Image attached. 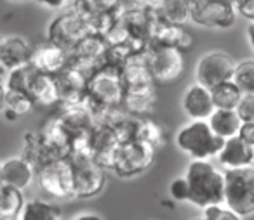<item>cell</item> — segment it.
<instances>
[{
  "instance_id": "obj_1",
  "label": "cell",
  "mask_w": 254,
  "mask_h": 220,
  "mask_svg": "<svg viewBox=\"0 0 254 220\" xmlns=\"http://www.w3.org/2000/svg\"><path fill=\"white\" fill-rule=\"evenodd\" d=\"M188 187V203L200 210L223 205L225 177L216 165L207 160H191L185 172Z\"/></svg>"
},
{
  "instance_id": "obj_2",
  "label": "cell",
  "mask_w": 254,
  "mask_h": 220,
  "mask_svg": "<svg viewBox=\"0 0 254 220\" xmlns=\"http://www.w3.org/2000/svg\"><path fill=\"white\" fill-rule=\"evenodd\" d=\"M223 206L239 217H249L254 212V168L225 170Z\"/></svg>"
},
{
  "instance_id": "obj_3",
  "label": "cell",
  "mask_w": 254,
  "mask_h": 220,
  "mask_svg": "<svg viewBox=\"0 0 254 220\" xmlns=\"http://www.w3.org/2000/svg\"><path fill=\"white\" fill-rule=\"evenodd\" d=\"M225 140L219 139L209 129L207 122H193L183 125L176 133V146L191 160H211L216 158Z\"/></svg>"
},
{
  "instance_id": "obj_4",
  "label": "cell",
  "mask_w": 254,
  "mask_h": 220,
  "mask_svg": "<svg viewBox=\"0 0 254 220\" xmlns=\"http://www.w3.org/2000/svg\"><path fill=\"white\" fill-rule=\"evenodd\" d=\"M124 87L119 70L101 66L87 77V102L91 108H120L124 99Z\"/></svg>"
},
{
  "instance_id": "obj_5",
  "label": "cell",
  "mask_w": 254,
  "mask_h": 220,
  "mask_svg": "<svg viewBox=\"0 0 254 220\" xmlns=\"http://www.w3.org/2000/svg\"><path fill=\"white\" fill-rule=\"evenodd\" d=\"M87 35H92L89 18L77 12L73 7H68L56 16L47 28V42L66 52H70Z\"/></svg>"
},
{
  "instance_id": "obj_6",
  "label": "cell",
  "mask_w": 254,
  "mask_h": 220,
  "mask_svg": "<svg viewBox=\"0 0 254 220\" xmlns=\"http://www.w3.org/2000/svg\"><path fill=\"white\" fill-rule=\"evenodd\" d=\"M145 59L153 84H176L187 70L185 54L171 47H146Z\"/></svg>"
},
{
  "instance_id": "obj_7",
  "label": "cell",
  "mask_w": 254,
  "mask_h": 220,
  "mask_svg": "<svg viewBox=\"0 0 254 220\" xmlns=\"http://www.w3.org/2000/svg\"><path fill=\"white\" fill-rule=\"evenodd\" d=\"M35 180L40 192L53 199L73 198V182H71V167L68 158L53 160L35 168Z\"/></svg>"
},
{
  "instance_id": "obj_8",
  "label": "cell",
  "mask_w": 254,
  "mask_h": 220,
  "mask_svg": "<svg viewBox=\"0 0 254 220\" xmlns=\"http://www.w3.org/2000/svg\"><path fill=\"white\" fill-rule=\"evenodd\" d=\"M71 167V182H73V198L87 199L94 198L105 189L106 174L92 158L70 154L68 156Z\"/></svg>"
},
{
  "instance_id": "obj_9",
  "label": "cell",
  "mask_w": 254,
  "mask_h": 220,
  "mask_svg": "<svg viewBox=\"0 0 254 220\" xmlns=\"http://www.w3.org/2000/svg\"><path fill=\"white\" fill-rule=\"evenodd\" d=\"M190 19L204 28H232L237 21L233 0H190Z\"/></svg>"
},
{
  "instance_id": "obj_10",
  "label": "cell",
  "mask_w": 254,
  "mask_h": 220,
  "mask_svg": "<svg viewBox=\"0 0 254 220\" xmlns=\"http://www.w3.org/2000/svg\"><path fill=\"white\" fill-rule=\"evenodd\" d=\"M157 151L141 140H131L119 146L113 168L119 177L131 178L152 167Z\"/></svg>"
},
{
  "instance_id": "obj_11",
  "label": "cell",
  "mask_w": 254,
  "mask_h": 220,
  "mask_svg": "<svg viewBox=\"0 0 254 220\" xmlns=\"http://www.w3.org/2000/svg\"><path fill=\"white\" fill-rule=\"evenodd\" d=\"M235 61L223 50H211L198 59L195 66L197 84L205 88H214L225 82H232Z\"/></svg>"
},
{
  "instance_id": "obj_12",
  "label": "cell",
  "mask_w": 254,
  "mask_h": 220,
  "mask_svg": "<svg viewBox=\"0 0 254 220\" xmlns=\"http://www.w3.org/2000/svg\"><path fill=\"white\" fill-rule=\"evenodd\" d=\"M58 88V106H66V104H78L87 99L85 88H87V75L82 73L80 70L66 64L64 70L54 77Z\"/></svg>"
},
{
  "instance_id": "obj_13",
  "label": "cell",
  "mask_w": 254,
  "mask_h": 220,
  "mask_svg": "<svg viewBox=\"0 0 254 220\" xmlns=\"http://www.w3.org/2000/svg\"><path fill=\"white\" fill-rule=\"evenodd\" d=\"M35 180V167L23 156H14L0 163V184L25 191Z\"/></svg>"
},
{
  "instance_id": "obj_14",
  "label": "cell",
  "mask_w": 254,
  "mask_h": 220,
  "mask_svg": "<svg viewBox=\"0 0 254 220\" xmlns=\"http://www.w3.org/2000/svg\"><path fill=\"white\" fill-rule=\"evenodd\" d=\"M191 44H193V37L183 26L162 23L157 18L148 47H171V49H178L185 54L191 47Z\"/></svg>"
},
{
  "instance_id": "obj_15",
  "label": "cell",
  "mask_w": 254,
  "mask_h": 220,
  "mask_svg": "<svg viewBox=\"0 0 254 220\" xmlns=\"http://www.w3.org/2000/svg\"><path fill=\"white\" fill-rule=\"evenodd\" d=\"M33 47L23 37H4L0 42V68L9 73L18 68L28 66Z\"/></svg>"
},
{
  "instance_id": "obj_16",
  "label": "cell",
  "mask_w": 254,
  "mask_h": 220,
  "mask_svg": "<svg viewBox=\"0 0 254 220\" xmlns=\"http://www.w3.org/2000/svg\"><path fill=\"white\" fill-rule=\"evenodd\" d=\"M218 161L225 170L247 168L254 163V146L244 142L239 135L226 139L218 153Z\"/></svg>"
},
{
  "instance_id": "obj_17",
  "label": "cell",
  "mask_w": 254,
  "mask_h": 220,
  "mask_svg": "<svg viewBox=\"0 0 254 220\" xmlns=\"http://www.w3.org/2000/svg\"><path fill=\"white\" fill-rule=\"evenodd\" d=\"M68 59H70V57H68L66 50H63V49H60V47L53 45V44L46 42L32 50L30 64H32L37 71H40V73L56 77L61 70L66 68Z\"/></svg>"
},
{
  "instance_id": "obj_18",
  "label": "cell",
  "mask_w": 254,
  "mask_h": 220,
  "mask_svg": "<svg viewBox=\"0 0 254 220\" xmlns=\"http://www.w3.org/2000/svg\"><path fill=\"white\" fill-rule=\"evenodd\" d=\"M183 109L193 122H207V118L214 111L211 90L198 84H193L183 94Z\"/></svg>"
},
{
  "instance_id": "obj_19",
  "label": "cell",
  "mask_w": 254,
  "mask_h": 220,
  "mask_svg": "<svg viewBox=\"0 0 254 220\" xmlns=\"http://www.w3.org/2000/svg\"><path fill=\"white\" fill-rule=\"evenodd\" d=\"M155 85H148V87L139 88H127L124 92L122 106L120 108H124L127 115H132L134 118H143L145 115H150L155 109Z\"/></svg>"
},
{
  "instance_id": "obj_20",
  "label": "cell",
  "mask_w": 254,
  "mask_h": 220,
  "mask_svg": "<svg viewBox=\"0 0 254 220\" xmlns=\"http://www.w3.org/2000/svg\"><path fill=\"white\" fill-rule=\"evenodd\" d=\"M28 95L33 101V104L40 106V108H53L58 106L60 99H58V88L56 80L53 75L40 73V71H33L32 80L28 85Z\"/></svg>"
},
{
  "instance_id": "obj_21",
  "label": "cell",
  "mask_w": 254,
  "mask_h": 220,
  "mask_svg": "<svg viewBox=\"0 0 254 220\" xmlns=\"http://www.w3.org/2000/svg\"><path fill=\"white\" fill-rule=\"evenodd\" d=\"M120 80H122L124 87L127 88H139V87H148V85H155L152 80V75L146 66L145 52L134 54L127 59V63L119 70Z\"/></svg>"
},
{
  "instance_id": "obj_22",
  "label": "cell",
  "mask_w": 254,
  "mask_h": 220,
  "mask_svg": "<svg viewBox=\"0 0 254 220\" xmlns=\"http://www.w3.org/2000/svg\"><path fill=\"white\" fill-rule=\"evenodd\" d=\"M207 125L212 130L214 135L226 140L239 135V130L242 127V122L237 116L235 109H214L212 115L207 118Z\"/></svg>"
},
{
  "instance_id": "obj_23",
  "label": "cell",
  "mask_w": 254,
  "mask_h": 220,
  "mask_svg": "<svg viewBox=\"0 0 254 220\" xmlns=\"http://www.w3.org/2000/svg\"><path fill=\"white\" fill-rule=\"evenodd\" d=\"M19 220H61L60 206L46 201V199H30L25 201L21 208V213L18 217Z\"/></svg>"
},
{
  "instance_id": "obj_24",
  "label": "cell",
  "mask_w": 254,
  "mask_h": 220,
  "mask_svg": "<svg viewBox=\"0 0 254 220\" xmlns=\"http://www.w3.org/2000/svg\"><path fill=\"white\" fill-rule=\"evenodd\" d=\"M23 205H25V198L21 191L0 184V220L18 219Z\"/></svg>"
},
{
  "instance_id": "obj_25",
  "label": "cell",
  "mask_w": 254,
  "mask_h": 220,
  "mask_svg": "<svg viewBox=\"0 0 254 220\" xmlns=\"http://www.w3.org/2000/svg\"><path fill=\"white\" fill-rule=\"evenodd\" d=\"M138 140L148 144L155 151L166 146L167 142V132L162 123L155 122L150 118H139V130H138Z\"/></svg>"
},
{
  "instance_id": "obj_26",
  "label": "cell",
  "mask_w": 254,
  "mask_h": 220,
  "mask_svg": "<svg viewBox=\"0 0 254 220\" xmlns=\"http://www.w3.org/2000/svg\"><path fill=\"white\" fill-rule=\"evenodd\" d=\"M157 18L162 23L183 26L190 19V0H166L164 7L157 12Z\"/></svg>"
},
{
  "instance_id": "obj_27",
  "label": "cell",
  "mask_w": 254,
  "mask_h": 220,
  "mask_svg": "<svg viewBox=\"0 0 254 220\" xmlns=\"http://www.w3.org/2000/svg\"><path fill=\"white\" fill-rule=\"evenodd\" d=\"M122 0H73L71 7L87 18L113 14L120 7Z\"/></svg>"
},
{
  "instance_id": "obj_28",
  "label": "cell",
  "mask_w": 254,
  "mask_h": 220,
  "mask_svg": "<svg viewBox=\"0 0 254 220\" xmlns=\"http://www.w3.org/2000/svg\"><path fill=\"white\" fill-rule=\"evenodd\" d=\"M244 92L233 82H225L218 87L211 88V97L214 109H235Z\"/></svg>"
},
{
  "instance_id": "obj_29",
  "label": "cell",
  "mask_w": 254,
  "mask_h": 220,
  "mask_svg": "<svg viewBox=\"0 0 254 220\" xmlns=\"http://www.w3.org/2000/svg\"><path fill=\"white\" fill-rule=\"evenodd\" d=\"M33 108H35V104H33V101L30 99L28 94L19 90H9V88L5 90L4 111H9L16 118H19V116L28 115Z\"/></svg>"
},
{
  "instance_id": "obj_30",
  "label": "cell",
  "mask_w": 254,
  "mask_h": 220,
  "mask_svg": "<svg viewBox=\"0 0 254 220\" xmlns=\"http://www.w3.org/2000/svg\"><path fill=\"white\" fill-rule=\"evenodd\" d=\"M232 82L244 94H254V61L246 59L235 63Z\"/></svg>"
},
{
  "instance_id": "obj_31",
  "label": "cell",
  "mask_w": 254,
  "mask_h": 220,
  "mask_svg": "<svg viewBox=\"0 0 254 220\" xmlns=\"http://www.w3.org/2000/svg\"><path fill=\"white\" fill-rule=\"evenodd\" d=\"M242 123H254V94H244L235 108Z\"/></svg>"
},
{
  "instance_id": "obj_32",
  "label": "cell",
  "mask_w": 254,
  "mask_h": 220,
  "mask_svg": "<svg viewBox=\"0 0 254 220\" xmlns=\"http://www.w3.org/2000/svg\"><path fill=\"white\" fill-rule=\"evenodd\" d=\"M202 220H244L242 217L235 215L233 212H230L226 206H209V208L202 210Z\"/></svg>"
},
{
  "instance_id": "obj_33",
  "label": "cell",
  "mask_w": 254,
  "mask_h": 220,
  "mask_svg": "<svg viewBox=\"0 0 254 220\" xmlns=\"http://www.w3.org/2000/svg\"><path fill=\"white\" fill-rule=\"evenodd\" d=\"M169 192L171 198L176 199V201H187L188 199V187H187V180L183 177H178L171 182L169 185Z\"/></svg>"
},
{
  "instance_id": "obj_34",
  "label": "cell",
  "mask_w": 254,
  "mask_h": 220,
  "mask_svg": "<svg viewBox=\"0 0 254 220\" xmlns=\"http://www.w3.org/2000/svg\"><path fill=\"white\" fill-rule=\"evenodd\" d=\"M233 7L237 14L244 16L247 21L254 19V0H233Z\"/></svg>"
},
{
  "instance_id": "obj_35",
  "label": "cell",
  "mask_w": 254,
  "mask_h": 220,
  "mask_svg": "<svg viewBox=\"0 0 254 220\" xmlns=\"http://www.w3.org/2000/svg\"><path fill=\"white\" fill-rule=\"evenodd\" d=\"M164 4H166V0H132V2H131V5L143 7V9H146V11H150V12H155V14L164 7Z\"/></svg>"
},
{
  "instance_id": "obj_36",
  "label": "cell",
  "mask_w": 254,
  "mask_h": 220,
  "mask_svg": "<svg viewBox=\"0 0 254 220\" xmlns=\"http://www.w3.org/2000/svg\"><path fill=\"white\" fill-rule=\"evenodd\" d=\"M239 137L244 142L254 146V123H242V127L239 130Z\"/></svg>"
},
{
  "instance_id": "obj_37",
  "label": "cell",
  "mask_w": 254,
  "mask_h": 220,
  "mask_svg": "<svg viewBox=\"0 0 254 220\" xmlns=\"http://www.w3.org/2000/svg\"><path fill=\"white\" fill-rule=\"evenodd\" d=\"M35 2H39L40 5H44V7H47V9L60 11V9H64V7H68V5H71L73 0H35Z\"/></svg>"
},
{
  "instance_id": "obj_38",
  "label": "cell",
  "mask_w": 254,
  "mask_h": 220,
  "mask_svg": "<svg viewBox=\"0 0 254 220\" xmlns=\"http://www.w3.org/2000/svg\"><path fill=\"white\" fill-rule=\"evenodd\" d=\"M5 75L7 73H0V109L4 108L5 90H7V87H5Z\"/></svg>"
},
{
  "instance_id": "obj_39",
  "label": "cell",
  "mask_w": 254,
  "mask_h": 220,
  "mask_svg": "<svg viewBox=\"0 0 254 220\" xmlns=\"http://www.w3.org/2000/svg\"><path fill=\"white\" fill-rule=\"evenodd\" d=\"M73 220H105L101 215H98V213H82V215L75 217Z\"/></svg>"
},
{
  "instance_id": "obj_40",
  "label": "cell",
  "mask_w": 254,
  "mask_h": 220,
  "mask_svg": "<svg viewBox=\"0 0 254 220\" xmlns=\"http://www.w3.org/2000/svg\"><path fill=\"white\" fill-rule=\"evenodd\" d=\"M247 42H249V45L253 47V25L247 26Z\"/></svg>"
},
{
  "instance_id": "obj_41",
  "label": "cell",
  "mask_w": 254,
  "mask_h": 220,
  "mask_svg": "<svg viewBox=\"0 0 254 220\" xmlns=\"http://www.w3.org/2000/svg\"><path fill=\"white\" fill-rule=\"evenodd\" d=\"M14 2H25V0H14Z\"/></svg>"
},
{
  "instance_id": "obj_42",
  "label": "cell",
  "mask_w": 254,
  "mask_h": 220,
  "mask_svg": "<svg viewBox=\"0 0 254 220\" xmlns=\"http://www.w3.org/2000/svg\"><path fill=\"white\" fill-rule=\"evenodd\" d=\"M191 220H202V219H191Z\"/></svg>"
},
{
  "instance_id": "obj_43",
  "label": "cell",
  "mask_w": 254,
  "mask_h": 220,
  "mask_svg": "<svg viewBox=\"0 0 254 220\" xmlns=\"http://www.w3.org/2000/svg\"><path fill=\"white\" fill-rule=\"evenodd\" d=\"M11 220H19V219H11Z\"/></svg>"
}]
</instances>
